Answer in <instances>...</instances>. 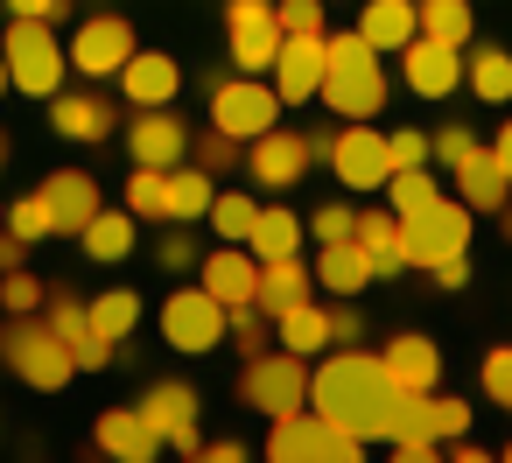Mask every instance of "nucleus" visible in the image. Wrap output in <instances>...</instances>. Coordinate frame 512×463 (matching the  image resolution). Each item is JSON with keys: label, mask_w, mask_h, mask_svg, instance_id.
<instances>
[{"label": "nucleus", "mask_w": 512, "mask_h": 463, "mask_svg": "<svg viewBox=\"0 0 512 463\" xmlns=\"http://www.w3.org/2000/svg\"><path fill=\"white\" fill-rule=\"evenodd\" d=\"M505 456H512V449H505Z\"/></svg>", "instance_id": "69168bd1"}, {"label": "nucleus", "mask_w": 512, "mask_h": 463, "mask_svg": "<svg viewBox=\"0 0 512 463\" xmlns=\"http://www.w3.org/2000/svg\"><path fill=\"white\" fill-rule=\"evenodd\" d=\"M43 295H50V288H43L29 267H0V309H8V316H36Z\"/></svg>", "instance_id": "a19ab883"}, {"label": "nucleus", "mask_w": 512, "mask_h": 463, "mask_svg": "<svg viewBox=\"0 0 512 463\" xmlns=\"http://www.w3.org/2000/svg\"><path fill=\"white\" fill-rule=\"evenodd\" d=\"M0 64H8V85L22 92V99H50L57 85H64V43H57V29L43 22V15H15L8 22V36H0Z\"/></svg>", "instance_id": "7ed1b4c3"}, {"label": "nucleus", "mask_w": 512, "mask_h": 463, "mask_svg": "<svg viewBox=\"0 0 512 463\" xmlns=\"http://www.w3.org/2000/svg\"><path fill=\"white\" fill-rule=\"evenodd\" d=\"M316 148H323V141H309V134L267 127V134H253V141H246V176H253L260 190H295V183L309 176Z\"/></svg>", "instance_id": "9d476101"}, {"label": "nucleus", "mask_w": 512, "mask_h": 463, "mask_svg": "<svg viewBox=\"0 0 512 463\" xmlns=\"http://www.w3.org/2000/svg\"><path fill=\"white\" fill-rule=\"evenodd\" d=\"M351 225H358V211H351V204H323L302 232H309L316 246H330V239H351Z\"/></svg>", "instance_id": "a18cd8bd"}, {"label": "nucleus", "mask_w": 512, "mask_h": 463, "mask_svg": "<svg viewBox=\"0 0 512 463\" xmlns=\"http://www.w3.org/2000/svg\"><path fill=\"white\" fill-rule=\"evenodd\" d=\"M43 204H50V225L57 232H85L92 211H99V183L85 169H57V176H43Z\"/></svg>", "instance_id": "b1692460"}, {"label": "nucleus", "mask_w": 512, "mask_h": 463, "mask_svg": "<svg viewBox=\"0 0 512 463\" xmlns=\"http://www.w3.org/2000/svg\"><path fill=\"white\" fill-rule=\"evenodd\" d=\"M351 239L365 246V260H372V281H393V274H407V246H400V218H393V211H358Z\"/></svg>", "instance_id": "a878e982"}, {"label": "nucleus", "mask_w": 512, "mask_h": 463, "mask_svg": "<svg viewBox=\"0 0 512 463\" xmlns=\"http://www.w3.org/2000/svg\"><path fill=\"white\" fill-rule=\"evenodd\" d=\"M323 316H330V344H358V330H365V323H358L351 309H323Z\"/></svg>", "instance_id": "864d4df0"}, {"label": "nucleus", "mask_w": 512, "mask_h": 463, "mask_svg": "<svg viewBox=\"0 0 512 463\" xmlns=\"http://www.w3.org/2000/svg\"><path fill=\"white\" fill-rule=\"evenodd\" d=\"M197 456H211V463H239V456H246V449H239V442H204V449H197Z\"/></svg>", "instance_id": "13d9d810"}, {"label": "nucleus", "mask_w": 512, "mask_h": 463, "mask_svg": "<svg viewBox=\"0 0 512 463\" xmlns=\"http://www.w3.org/2000/svg\"><path fill=\"white\" fill-rule=\"evenodd\" d=\"M211 127H218L225 141H253V134L281 127V99H274V85H260L253 71L218 78V85H211Z\"/></svg>", "instance_id": "0eeeda50"}, {"label": "nucleus", "mask_w": 512, "mask_h": 463, "mask_svg": "<svg viewBox=\"0 0 512 463\" xmlns=\"http://www.w3.org/2000/svg\"><path fill=\"white\" fill-rule=\"evenodd\" d=\"M141 421L162 435V449H183V456L204 449V435H197V393H190L183 379H155V386L141 393Z\"/></svg>", "instance_id": "ddd939ff"}, {"label": "nucleus", "mask_w": 512, "mask_h": 463, "mask_svg": "<svg viewBox=\"0 0 512 463\" xmlns=\"http://www.w3.org/2000/svg\"><path fill=\"white\" fill-rule=\"evenodd\" d=\"M253 302L267 309V316H281V309H295V302H309V267L288 253V260H260V288H253Z\"/></svg>", "instance_id": "2f4dec72"}, {"label": "nucleus", "mask_w": 512, "mask_h": 463, "mask_svg": "<svg viewBox=\"0 0 512 463\" xmlns=\"http://www.w3.org/2000/svg\"><path fill=\"white\" fill-rule=\"evenodd\" d=\"M211 197H218V176L211 169H197V162H176L169 169V225H197L211 211Z\"/></svg>", "instance_id": "7c9ffc66"}, {"label": "nucleus", "mask_w": 512, "mask_h": 463, "mask_svg": "<svg viewBox=\"0 0 512 463\" xmlns=\"http://www.w3.org/2000/svg\"><path fill=\"white\" fill-rule=\"evenodd\" d=\"M99 449L120 456V463H148V456H162V435L141 421V407H106L99 414Z\"/></svg>", "instance_id": "bb28decb"}, {"label": "nucleus", "mask_w": 512, "mask_h": 463, "mask_svg": "<svg viewBox=\"0 0 512 463\" xmlns=\"http://www.w3.org/2000/svg\"><path fill=\"white\" fill-rule=\"evenodd\" d=\"M274 344L295 351V358H323V351H330V316H323L316 302H295V309L274 316Z\"/></svg>", "instance_id": "c756f323"}, {"label": "nucleus", "mask_w": 512, "mask_h": 463, "mask_svg": "<svg viewBox=\"0 0 512 463\" xmlns=\"http://www.w3.org/2000/svg\"><path fill=\"white\" fill-rule=\"evenodd\" d=\"M0 225H8V204H0Z\"/></svg>", "instance_id": "680f3d73"}, {"label": "nucleus", "mask_w": 512, "mask_h": 463, "mask_svg": "<svg viewBox=\"0 0 512 463\" xmlns=\"http://www.w3.org/2000/svg\"><path fill=\"white\" fill-rule=\"evenodd\" d=\"M127 211H134V218H169V169H141V162H134Z\"/></svg>", "instance_id": "ea45409f"}, {"label": "nucleus", "mask_w": 512, "mask_h": 463, "mask_svg": "<svg viewBox=\"0 0 512 463\" xmlns=\"http://www.w3.org/2000/svg\"><path fill=\"white\" fill-rule=\"evenodd\" d=\"M246 246H253V260H288V253L302 246V218H295L288 204H260V218H253Z\"/></svg>", "instance_id": "72a5a7b5"}, {"label": "nucleus", "mask_w": 512, "mask_h": 463, "mask_svg": "<svg viewBox=\"0 0 512 463\" xmlns=\"http://www.w3.org/2000/svg\"><path fill=\"white\" fill-rule=\"evenodd\" d=\"M421 162H428V134H414V127L386 134V176L393 169H421Z\"/></svg>", "instance_id": "c03bdc74"}, {"label": "nucleus", "mask_w": 512, "mask_h": 463, "mask_svg": "<svg viewBox=\"0 0 512 463\" xmlns=\"http://www.w3.org/2000/svg\"><path fill=\"white\" fill-rule=\"evenodd\" d=\"M8 232H15L22 246H36V239H50V232H57V225H50L43 190H29V197H15V204H8Z\"/></svg>", "instance_id": "79ce46f5"}, {"label": "nucleus", "mask_w": 512, "mask_h": 463, "mask_svg": "<svg viewBox=\"0 0 512 463\" xmlns=\"http://www.w3.org/2000/svg\"><path fill=\"white\" fill-rule=\"evenodd\" d=\"M505 414H512V407H505Z\"/></svg>", "instance_id": "0e129e2a"}, {"label": "nucleus", "mask_w": 512, "mask_h": 463, "mask_svg": "<svg viewBox=\"0 0 512 463\" xmlns=\"http://www.w3.org/2000/svg\"><path fill=\"white\" fill-rule=\"evenodd\" d=\"M197 274H204V295L225 302V309L253 302V288H260V260H253V246H218V253L197 260Z\"/></svg>", "instance_id": "412c9836"}, {"label": "nucleus", "mask_w": 512, "mask_h": 463, "mask_svg": "<svg viewBox=\"0 0 512 463\" xmlns=\"http://www.w3.org/2000/svg\"><path fill=\"white\" fill-rule=\"evenodd\" d=\"M85 309H92V330L113 337V344H127L134 323H141V295H134V288H106V295H92Z\"/></svg>", "instance_id": "e433bc0d"}, {"label": "nucleus", "mask_w": 512, "mask_h": 463, "mask_svg": "<svg viewBox=\"0 0 512 463\" xmlns=\"http://www.w3.org/2000/svg\"><path fill=\"white\" fill-rule=\"evenodd\" d=\"M8 8H15V15H43V22H57V15H64V0H8Z\"/></svg>", "instance_id": "5fc2aeb1"}, {"label": "nucleus", "mask_w": 512, "mask_h": 463, "mask_svg": "<svg viewBox=\"0 0 512 463\" xmlns=\"http://www.w3.org/2000/svg\"><path fill=\"white\" fill-rule=\"evenodd\" d=\"M22 260H29V246H22L8 225H0V267H22Z\"/></svg>", "instance_id": "4d7b16f0"}, {"label": "nucleus", "mask_w": 512, "mask_h": 463, "mask_svg": "<svg viewBox=\"0 0 512 463\" xmlns=\"http://www.w3.org/2000/svg\"><path fill=\"white\" fill-rule=\"evenodd\" d=\"M0 358H8V372H22L36 393H57V386L78 379V358H71V344L43 323V309H36V316H8V330H0Z\"/></svg>", "instance_id": "20e7f679"}, {"label": "nucleus", "mask_w": 512, "mask_h": 463, "mask_svg": "<svg viewBox=\"0 0 512 463\" xmlns=\"http://www.w3.org/2000/svg\"><path fill=\"white\" fill-rule=\"evenodd\" d=\"M197 260H204V253H197V239H190V225H183V232H169V239L155 246V267H169V274H190Z\"/></svg>", "instance_id": "49530a36"}, {"label": "nucleus", "mask_w": 512, "mask_h": 463, "mask_svg": "<svg viewBox=\"0 0 512 463\" xmlns=\"http://www.w3.org/2000/svg\"><path fill=\"white\" fill-rule=\"evenodd\" d=\"M323 148H330V169H337L344 190H379L386 183V134L372 120H344V134L323 141Z\"/></svg>", "instance_id": "4468645a"}, {"label": "nucleus", "mask_w": 512, "mask_h": 463, "mask_svg": "<svg viewBox=\"0 0 512 463\" xmlns=\"http://www.w3.org/2000/svg\"><path fill=\"white\" fill-rule=\"evenodd\" d=\"M379 358H386V372H393L400 393H435V379H442V351H435V337H421V330H400Z\"/></svg>", "instance_id": "5701e85b"}, {"label": "nucleus", "mask_w": 512, "mask_h": 463, "mask_svg": "<svg viewBox=\"0 0 512 463\" xmlns=\"http://www.w3.org/2000/svg\"><path fill=\"white\" fill-rule=\"evenodd\" d=\"M463 148H477V134H470V127H442V134H435V141H428V155H435V162H442V169H449V162H456V155H463Z\"/></svg>", "instance_id": "8fccbe9b"}, {"label": "nucleus", "mask_w": 512, "mask_h": 463, "mask_svg": "<svg viewBox=\"0 0 512 463\" xmlns=\"http://www.w3.org/2000/svg\"><path fill=\"white\" fill-rule=\"evenodd\" d=\"M267 78H274V99H281V106L316 99V85H323V36H281Z\"/></svg>", "instance_id": "6ab92c4d"}, {"label": "nucleus", "mask_w": 512, "mask_h": 463, "mask_svg": "<svg viewBox=\"0 0 512 463\" xmlns=\"http://www.w3.org/2000/svg\"><path fill=\"white\" fill-rule=\"evenodd\" d=\"M358 36H365L379 57H386V50H407V36H414V0H365Z\"/></svg>", "instance_id": "473e14b6"}, {"label": "nucleus", "mask_w": 512, "mask_h": 463, "mask_svg": "<svg viewBox=\"0 0 512 463\" xmlns=\"http://www.w3.org/2000/svg\"><path fill=\"white\" fill-rule=\"evenodd\" d=\"M449 176H456V197H463L470 211H498V204L512 197V183H505V169L491 162V148H463V155L449 162Z\"/></svg>", "instance_id": "393cba45"}, {"label": "nucleus", "mask_w": 512, "mask_h": 463, "mask_svg": "<svg viewBox=\"0 0 512 463\" xmlns=\"http://www.w3.org/2000/svg\"><path fill=\"white\" fill-rule=\"evenodd\" d=\"M281 36H323V0H274Z\"/></svg>", "instance_id": "37998d69"}, {"label": "nucleus", "mask_w": 512, "mask_h": 463, "mask_svg": "<svg viewBox=\"0 0 512 463\" xmlns=\"http://www.w3.org/2000/svg\"><path fill=\"white\" fill-rule=\"evenodd\" d=\"M162 344L169 351H218L225 344V302H211L204 288H176L162 302Z\"/></svg>", "instance_id": "9b49d317"}, {"label": "nucleus", "mask_w": 512, "mask_h": 463, "mask_svg": "<svg viewBox=\"0 0 512 463\" xmlns=\"http://www.w3.org/2000/svg\"><path fill=\"white\" fill-rule=\"evenodd\" d=\"M477 15H470V0H414V36H435V43H470Z\"/></svg>", "instance_id": "c9c22d12"}, {"label": "nucleus", "mask_w": 512, "mask_h": 463, "mask_svg": "<svg viewBox=\"0 0 512 463\" xmlns=\"http://www.w3.org/2000/svg\"><path fill=\"white\" fill-rule=\"evenodd\" d=\"M239 400L260 407L267 421L309 407V358H295V351H260V358H246V372H239Z\"/></svg>", "instance_id": "423d86ee"}, {"label": "nucleus", "mask_w": 512, "mask_h": 463, "mask_svg": "<svg viewBox=\"0 0 512 463\" xmlns=\"http://www.w3.org/2000/svg\"><path fill=\"white\" fill-rule=\"evenodd\" d=\"M309 281L351 302V295H358V288L372 281V260H365V246H358V239H330V246L316 253V274H309Z\"/></svg>", "instance_id": "cd10ccee"}, {"label": "nucleus", "mask_w": 512, "mask_h": 463, "mask_svg": "<svg viewBox=\"0 0 512 463\" xmlns=\"http://www.w3.org/2000/svg\"><path fill=\"white\" fill-rule=\"evenodd\" d=\"M491 162H498V169H505V183H512V120L498 127V141H491Z\"/></svg>", "instance_id": "6e6d98bb"}, {"label": "nucleus", "mask_w": 512, "mask_h": 463, "mask_svg": "<svg viewBox=\"0 0 512 463\" xmlns=\"http://www.w3.org/2000/svg\"><path fill=\"white\" fill-rule=\"evenodd\" d=\"M0 92H8V64H0Z\"/></svg>", "instance_id": "052dcab7"}, {"label": "nucleus", "mask_w": 512, "mask_h": 463, "mask_svg": "<svg viewBox=\"0 0 512 463\" xmlns=\"http://www.w3.org/2000/svg\"><path fill=\"white\" fill-rule=\"evenodd\" d=\"M309 407L337 428H358L365 442L372 435H393V407H400V386L386 372L379 351H358V344H330V358L316 365L309 358Z\"/></svg>", "instance_id": "f257e3e1"}, {"label": "nucleus", "mask_w": 512, "mask_h": 463, "mask_svg": "<svg viewBox=\"0 0 512 463\" xmlns=\"http://www.w3.org/2000/svg\"><path fill=\"white\" fill-rule=\"evenodd\" d=\"M386 442H393V456H400V463H428V456H442V442H435V435H386Z\"/></svg>", "instance_id": "3c124183"}, {"label": "nucleus", "mask_w": 512, "mask_h": 463, "mask_svg": "<svg viewBox=\"0 0 512 463\" xmlns=\"http://www.w3.org/2000/svg\"><path fill=\"white\" fill-rule=\"evenodd\" d=\"M316 99L337 113V120H372L386 106V64L379 50L351 29V36H323V85Z\"/></svg>", "instance_id": "f03ea898"}, {"label": "nucleus", "mask_w": 512, "mask_h": 463, "mask_svg": "<svg viewBox=\"0 0 512 463\" xmlns=\"http://www.w3.org/2000/svg\"><path fill=\"white\" fill-rule=\"evenodd\" d=\"M428 274H435V288H463V281H470V246H463V253H449V260H435Z\"/></svg>", "instance_id": "603ef678"}, {"label": "nucleus", "mask_w": 512, "mask_h": 463, "mask_svg": "<svg viewBox=\"0 0 512 463\" xmlns=\"http://www.w3.org/2000/svg\"><path fill=\"white\" fill-rule=\"evenodd\" d=\"M0 162H8V148H0Z\"/></svg>", "instance_id": "e2e57ef3"}, {"label": "nucleus", "mask_w": 512, "mask_h": 463, "mask_svg": "<svg viewBox=\"0 0 512 463\" xmlns=\"http://www.w3.org/2000/svg\"><path fill=\"white\" fill-rule=\"evenodd\" d=\"M134 211H113V204H99L92 211V225L78 232V246H85V260H99V267H113V260H127L134 253Z\"/></svg>", "instance_id": "c85d7f7f"}, {"label": "nucleus", "mask_w": 512, "mask_h": 463, "mask_svg": "<svg viewBox=\"0 0 512 463\" xmlns=\"http://www.w3.org/2000/svg\"><path fill=\"white\" fill-rule=\"evenodd\" d=\"M204 218H211V232H218L225 246H246V232H253V218H260V197H246V190H218Z\"/></svg>", "instance_id": "58836bf2"}, {"label": "nucleus", "mask_w": 512, "mask_h": 463, "mask_svg": "<svg viewBox=\"0 0 512 463\" xmlns=\"http://www.w3.org/2000/svg\"><path fill=\"white\" fill-rule=\"evenodd\" d=\"M134 36H141V29H134L127 15H92V22L71 36L64 64H71L78 78H92V85H99V78H120V64L134 57Z\"/></svg>", "instance_id": "1a4fd4ad"}, {"label": "nucleus", "mask_w": 512, "mask_h": 463, "mask_svg": "<svg viewBox=\"0 0 512 463\" xmlns=\"http://www.w3.org/2000/svg\"><path fill=\"white\" fill-rule=\"evenodd\" d=\"M225 43H232V64L260 78V71L274 64V50H281L274 0H225Z\"/></svg>", "instance_id": "f8f14e48"}, {"label": "nucleus", "mask_w": 512, "mask_h": 463, "mask_svg": "<svg viewBox=\"0 0 512 463\" xmlns=\"http://www.w3.org/2000/svg\"><path fill=\"white\" fill-rule=\"evenodd\" d=\"M190 148H197V169H211V176H225V169L239 162V141H225L218 127H211L204 141H190Z\"/></svg>", "instance_id": "09e8293b"}, {"label": "nucleus", "mask_w": 512, "mask_h": 463, "mask_svg": "<svg viewBox=\"0 0 512 463\" xmlns=\"http://www.w3.org/2000/svg\"><path fill=\"white\" fill-rule=\"evenodd\" d=\"M127 155L141 169H176V162H190V127L169 106H141L134 127H127Z\"/></svg>", "instance_id": "f3484780"}, {"label": "nucleus", "mask_w": 512, "mask_h": 463, "mask_svg": "<svg viewBox=\"0 0 512 463\" xmlns=\"http://www.w3.org/2000/svg\"><path fill=\"white\" fill-rule=\"evenodd\" d=\"M50 127L64 134V141H78V148H99V141H113V127H120V106H113V92H50Z\"/></svg>", "instance_id": "dca6fc26"}, {"label": "nucleus", "mask_w": 512, "mask_h": 463, "mask_svg": "<svg viewBox=\"0 0 512 463\" xmlns=\"http://www.w3.org/2000/svg\"><path fill=\"white\" fill-rule=\"evenodd\" d=\"M43 323L71 344L78 372H106V365H113V351H120L113 337H99V330H92V309H85V302H71V295H43Z\"/></svg>", "instance_id": "a211bd4d"}, {"label": "nucleus", "mask_w": 512, "mask_h": 463, "mask_svg": "<svg viewBox=\"0 0 512 463\" xmlns=\"http://www.w3.org/2000/svg\"><path fill=\"white\" fill-rule=\"evenodd\" d=\"M463 78H470V92H477L484 106H505V99H512V50L477 43V50L463 57Z\"/></svg>", "instance_id": "f704fd0d"}, {"label": "nucleus", "mask_w": 512, "mask_h": 463, "mask_svg": "<svg viewBox=\"0 0 512 463\" xmlns=\"http://www.w3.org/2000/svg\"><path fill=\"white\" fill-rule=\"evenodd\" d=\"M484 393H491L498 407H512V344L484 351Z\"/></svg>", "instance_id": "de8ad7c7"}, {"label": "nucleus", "mask_w": 512, "mask_h": 463, "mask_svg": "<svg viewBox=\"0 0 512 463\" xmlns=\"http://www.w3.org/2000/svg\"><path fill=\"white\" fill-rule=\"evenodd\" d=\"M267 456H274V463H358V456H365V435H358V428L323 421L316 407H295V414H281V421H274Z\"/></svg>", "instance_id": "39448f33"}, {"label": "nucleus", "mask_w": 512, "mask_h": 463, "mask_svg": "<svg viewBox=\"0 0 512 463\" xmlns=\"http://www.w3.org/2000/svg\"><path fill=\"white\" fill-rule=\"evenodd\" d=\"M400 78H407L414 99H449V92L463 85V50H456V43H435V36H407Z\"/></svg>", "instance_id": "2eb2a0df"}, {"label": "nucleus", "mask_w": 512, "mask_h": 463, "mask_svg": "<svg viewBox=\"0 0 512 463\" xmlns=\"http://www.w3.org/2000/svg\"><path fill=\"white\" fill-rule=\"evenodd\" d=\"M120 92H127V106H169V99L183 92V71H176V57H162V50H134V57L120 64Z\"/></svg>", "instance_id": "4be33fe9"}, {"label": "nucleus", "mask_w": 512, "mask_h": 463, "mask_svg": "<svg viewBox=\"0 0 512 463\" xmlns=\"http://www.w3.org/2000/svg\"><path fill=\"white\" fill-rule=\"evenodd\" d=\"M491 218H498V232H505V239H512V197H505V204H498V211H491Z\"/></svg>", "instance_id": "bf43d9fd"}, {"label": "nucleus", "mask_w": 512, "mask_h": 463, "mask_svg": "<svg viewBox=\"0 0 512 463\" xmlns=\"http://www.w3.org/2000/svg\"><path fill=\"white\" fill-rule=\"evenodd\" d=\"M470 428V407L449 400V393H400L393 407V435H435V442H456Z\"/></svg>", "instance_id": "aec40b11"}, {"label": "nucleus", "mask_w": 512, "mask_h": 463, "mask_svg": "<svg viewBox=\"0 0 512 463\" xmlns=\"http://www.w3.org/2000/svg\"><path fill=\"white\" fill-rule=\"evenodd\" d=\"M400 246H407V267H435V260H449V253H463L470 246V204L456 197H435L428 211H414V218H400Z\"/></svg>", "instance_id": "6e6552de"}, {"label": "nucleus", "mask_w": 512, "mask_h": 463, "mask_svg": "<svg viewBox=\"0 0 512 463\" xmlns=\"http://www.w3.org/2000/svg\"><path fill=\"white\" fill-rule=\"evenodd\" d=\"M379 190H386V211H393V218H414V211H428V204L442 197L435 176H428V162H421V169H393Z\"/></svg>", "instance_id": "4c0bfd02"}]
</instances>
